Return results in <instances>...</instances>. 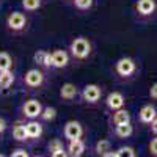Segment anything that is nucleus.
<instances>
[{"label":"nucleus","mask_w":157,"mask_h":157,"mask_svg":"<svg viewBox=\"0 0 157 157\" xmlns=\"http://www.w3.org/2000/svg\"><path fill=\"white\" fill-rule=\"evenodd\" d=\"M68 52H69L72 61L83 63V61L90 60L91 54H93V44H91V41L85 36H75L69 44Z\"/></svg>","instance_id":"nucleus-1"},{"label":"nucleus","mask_w":157,"mask_h":157,"mask_svg":"<svg viewBox=\"0 0 157 157\" xmlns=\"http://www.w3.org/2000/svg\"><path fill=\"white\" fill-rule=\"evenodd\" d=\"M13 68V57L8 52H0V72Z\"/></svg>","instance_id":"nucleus-23"},{"label":"nucleus","mask_w":157,"mask_h":157,"mask_svg":"<svg viewBox=\"0 0 157 157\" xmlns=\"http://www.w3.org/2000/svg\"><path fill=\"white\" fill-rule=\"evenodd\" d=\"M57 118V109L55 107H43V112L41 115H39V120H41L43 123H52L55 121Z\"/></svg>","instance_id":"nucleus-22"},{"label":"nucleus","mask_w":157,"mask_h":157,"mask_svg":"<svg viewBox=\"0 0 157 157\" xmlns=\"http://www.w3.org/2000/svg\"><path fill=\"white\" fill-rule=\"evenodd\" d=\"M22 82L24 85L27 86V90H39L44 83H46V74L41 68H33L29 69L27 72L24 74L22 77Z\"/></svg>","instance_id":"nucleus-3"},{"label":"nucleus","mask_w":157,"mask_h":157,"mask_svg":"<svg viewBox=\"0 0 157 157\" xmlns=\"http://www.w3.org/2000/svg\"><path fill=\"white\" fill-rule=\"evenodd\" d=\"M43 6V0H22V8L29 13H35Z\"/></svg>","instance_id":"nucleus-24"},{"label":"nucleus","mask_w":157,"mask_h":157,"mask_svg":"<svg viewBox=\"0 0 157 157\" xmlns=\"http://www.w3.org/2000/svg\"><path fill=\"white\" fill-rule=\"evenodd\" d=\"M109 126L110 127H115V126H120V124H124V123H130V113L129 110H126L124 107L123 109H118V110H113L109 116Z\"/></svg>","instance_id":"nucleus-12"},{"label":"nucleus","mask_w":157,"mask_h":157,"mask_svg":"<svg viewBox=\"0 0 157 157\" xmlns=\"http://www.w3.org/2000/svg\"><path fill=\"white\" fill-rule=\"evenodd\" d=\"M112 151V141L107 140V138H101L99 141H96L94 145V154L96 155H101V157H105V154Z\"/></svg>","instance_id":"nucleus-19"},{"label":"nucleus","mask_w":157,"mask_h":157,"mask_svg":"<svg viewBox=\"0 0 157 157\" xmlns=\"http://www.w3.org/2000/svg\"><path fill=\"white\" fill-rule=\"evenodd\" d=\"M85 134L83 130V126L82 123H78L75 120H71V121H66V124L63 126V137L64 140H75V138H82Z\"/></svg>","instance_id":"nucleus-8"},{"label":"nucleus","mask_w":157,"mask_h":157,"mask_svg":"<svg viewBox=\"0 0 157 157\" xmlns=\"http://www.w3.org/2000/svg\"><path fill=\"white\" fill-rule=\"evenodd\" d=\"M0 155H2V154H0Z\"/></svg>","instance_id":"nucleus-32"},{"label":"nucleus","mask_w":157,"mask_h":157,"mask_svg":"<svg viewBox=\"0 0 157 157\" xmlns=\"http://www.w3.org/2000/svg\"><path fill=\"white\" fill-rule=\"evenodd\" d=\"M149 99L151 101H154V102H157V82H154L151 86H149Z\"/></svg>","instance_id":"nucleus-29"},{"label":"nucleus","mask_w":157,"mask_h":157,"mask_svg":"<svg viewBox=\"0 0 157 157\" xmlns=\"http://www.w3.org/2000/svg\"><path fill=\"white\" fill-rule=\"evenodd\" d=\"M72 5L77 11H90L94 5V0H72Z\"/></svg>","instance_id":"nucleus-25"},{"label":"nucleus","mask_w":157,"mask_h":157,"mask_svg":"<svg viewBox=\"0 0 157 157\" xmlns=\"http://www.w3.org/2000/svg\"><path fill=\"white\" fill-rule=\"evenodd\" d=\"M113 71H115L118 78H121V80H130V78L135 77V74L138 71V66H137V61L134 58L123 57L115 63Z\"/></svg>","instance_id":"nucleus-2"},{"label":"nucleus","mask_w":157,"mask_h":157,"mask_svg":"<svg viewBox=\"0 0 157 157\" xmlns=\"http://www.w3.org/2000/svg\"><path fill=\"white\" fill-rule=\"evenodd\" d=\"M157 116V109L151 104H146V105H143L140 110H138V121L143 124V126H149L154 118Z\"/></svg>","instance_id":"nucleus-13"},{"label":"nucleus","mask_w":157,"mask_h":157,"mask_svg":"<svg viewBox=\"0 0 157 157\" xmlns=\"http://www.w3.org/2000/svg\"><path fill=\"white\" fill-rule=\"evenodd\" d=\"M80 98V91H78L77 85L71 83V82H66L63 83L61 88H60V99L64 101V102H74Z\"/></svg>","instance_id":"nucleus-10"},{"label":"nucleus","mask_w":157,"mask_h":157,"mask_svg":"<svg viewBox=\"0 0 157 157\" xmlns=\"http://www.w3.org/2000/svg\"><path fill=\"white\" fill-rule=\"evenodd\" d=\"M47 152L52 157H66L68 155L66 146L63 145V141L60 138H52L47 143Z\"/></svg>","instance_id":"nucleus-15"},{"label":"nucleus","mask_w":157,"mask_h":157,"mask_svg":"<svg viewBox=\"0 0 157 157\" xmlns=\"http://www.w3.org/2000/svg\"><path fill=\"white\" fill-rule=\"evenodd\" d=\"M50 55H52V69H64L71 63V55L68 50L55 49Z\"/></svg>","instance_id":"nucleus-9"},{"label":"nucleus","mask_w":157,"mask_h":157,"mask_svg":"<svg viewBox=\"0 0 157 157\" xmlns=\"http://www.w3.org/2000/svg\"><path fill=\"white\" fill-rule=\"evenodd\" d=\"M6 127H8V124H6V121L3 120V118H0V134H3L5 130H6Z\"/></svg>","instance_id":"nucleus-31"},{"label":"nucleus","mask_w":157,"mask_h":157,"mask_svg":"<svg viewBox=\"0 0 157 157\" xmlns=\"http://www.w3.org/2000/svg\"><path fill=\"white\" fill-rule=\"evenodd\" d=\"M29 151H25L24 148H17L11 151V157H29Z\"/></svg>","instance_id":"nucleus-28"},{"label":"nucleus","mask_w":157,"mask_h":157,"mask_svg":"<svg viewBox=\"0 0 157 157\" xmlns=\"http://www.w3.org/2000/svg\"><path fill=\"white\" fill-rule=\"evenodd\" d=\"M113 129V135L116 140H126V138H130L134 134V126L132 123H124V124H120V126H115L112 127Z\"/></svg>","instance_id":"nucleus-18"},{"label":"nucleus","mask_w":157,"mask_h":157,"mask_svg":"<svg viewBox=\"0 0 157 157\" xmlns=\"http://www.w3.org/2000/svg\"><path fill=\"white\" fill-rule=\"evenodd\" d=\"M149 126H151V132H152L154 135H157V116L154 118V121H152Z\"/></svg>","instance_id":"nucleus-30"},{"label":"nucleus","mask_w":157,"mask_h":157,"mask_svg":"<svg viewBox=\"0 0 157 157\" xmlns=\"http://www.w3.org/2000/svg\"><path fill=\"white\" fill-rule=\"evenodd\" d=\"M102 99V88L96 83H88L80 91V101L86 105H96Z\"/></svg>","instance_id":"nucleus-5"},{"label":"nucleus","mask_w":157,"mask_h":157,"mask_svg":"<svg viewBox=\"0 0 157 157\" xmlns=\"http://www.w3.org/2000/svg\"><path fill=\"white\" fill-rule=\"evenodd\" d=\"M27 25H29V19L21 11H13V13H10V16L6 17V27L13 33H22V32H25V30H27Z\"/></svg>","instance_id":"nucleus-6"},{"label":"nucleus","mask_w":157,"mask_h":157,"mask_svg":"<svg viewBox=\"0 0 157 157\" xmlns=\"http://www.w3.org/2000/svg\"><path fill=\"white\" fill-rule=\"evenodd\" d=\"M148 149H149V154L157 157V135H154V138H151L149 145H148Z\"/></svg>","instance_id":"nucleus-27"},{"label":"nucleus","mask_w":157,"mask_h":157,"mask_svg":"<svg viewBox=\"0 0 157 157\" xmlns=\"http://www.w3.org/2000/svg\"><path fill=\"white\" fill-rule=\"evenodd\" d=\"M41 112H43V104H41V101H38L35 98L25 101L21 107L22 116H25L27 120H38Z\"/></svg>","instance_id":"nucleus-7"},{"label":"nucleus","mask_w":157,"mask_h":157,"mask_svg":"<svg viewBox=\"0 0 157 157\" xmlns=\"http://www.w3.org/2000/svg\"><path fill=\"white\" fill-rule=\"evenodd\" d=\"M115 152H116V157H135L137 155V152L132 146H121Z\"/></svg>","instance_id":"nucleus-26"},{"label":"nucleus","mask_w":157,"mask_h":157,"mask_svg":"<svg viewBox=\"0 0 157 157\" xmlns=\"http://www.w3.org/2000/svg\"><path fill=\"white\" fill-rule=\"evenodd\" d=\"M104 102H105L107 110L113 112V110H118V109H123L126 105V98H124L123 93H120V91H112Z\"/></svg>","instance_id":"nucleus-11"},{"label":"nucleus","mask_w":157,"mask_h":157,"mask_svg":"<svg viewBox=\"0 0 157 157\" xmlns=\"http://www.w3.org/2000/svg\"><path fill=\"white\" fill-rule=\"evenodd\" d=\"M11 137L14 138L16 141H19V143L29 141V135H27V132H25V126L21 124V123L14 124V127H13V132H11Z\"/></svg>","instance_id":"nucleus-20"},{"label":"nucleus","mask_w":157,"mask_h":157,"mask_svg":"<svg viewBox=\"0 0 157 157\" xmlns=\"http://www.w3.org/2000/svg\"><path fill=\"white\" fill-rule=\"evenodd\" d=\"M66 151H68V155H71V157H80L86 151V143L82 138L69 140L68 146H66Z\"/></svg>","instance_id":"nucleus-16"},{"label":"nucleus","mask_w":157,"mask_h":157,"mask_svg":"<svg viewBox=\"0 0 157 157\" xmlns=\"http://www.w3.org/2000/svg\"><path fill=\"white\" fill-rule=\"evenodd\" d=\"M135 14L140 21H151L157 14V0H137Z\"/></svg>","instance_id":"nucleus-4"},{"label":"nucleus","mask_w":157,"mask_h":157,"mask_svg":"<svg viewBox=\"0 0 157 157\" xmlns=\"http://www.w3.org/2000/svg\"><path fill=\"white\" fill-rule=\"evenodd\" d=\"M33 61L38 64V68H41V69H52V55L47 50H43V49L36 50L35 55H33Z\"/></svg>","instance_id":"nucleus-17"},{"label":"nucleus","mask_w":157,"mask_h":157,"mask_svg":"<svg viewBox=\"0 0 157 157\" xmlns=\"http://www.w3.org/2000/svg\"><path fill=\"white\" fill-rule=\"evenodd\" d=\"M14 72L11 69L8 71H2L0 72V90H8L13 83H14Z\"/></svg>","instance_id":"nucleus-21"},{"label":"nucleus","mask_w":157,"mask_h":157,"mask_svg":"<svg viewBox=\"0 0 157 157\" xmlns=\"http://www.w3.org/2000/svg\"><path fill=\"white\" fill-rule=\"evenodd\" d=\"M24 126H25V132L29 135V140H39L44 134V126L36 120H30Z\"/></svg>","instance_id":"nucleus-14"}]
</instances>
